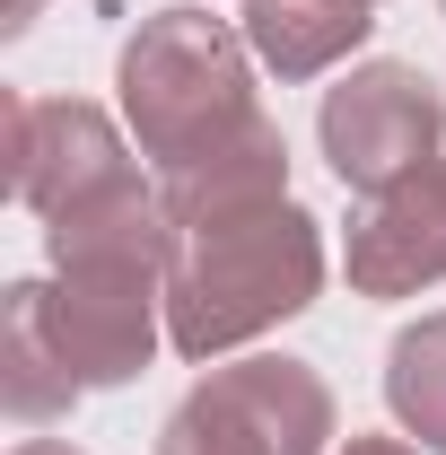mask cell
<instances>
[{"instance_id": "6da1fadb", "label": "cell", "mask_w": 446, "mask_h": 455, "mask_svg": "<svg viewBox=\"0 0 446 455\" xmlns=\"http://www.w3.org/2000/svg\"><path fill=\"white\" fill-rule=\"evenodd\" d=\"M324 289V236L298 202L245 211L219 228H184L167 263V341L184 359H219L236 341L289 324Z\"/></svg>"}, {"instance_id": "7a4b0ae2", "label": "cell", "mask_w": 446, "mask_h": 455, "mask_svg": "<svg viewBox=\"0 0 446 455\" xmlns=\"http://www.w3.org/2000/svg\"><path fill=\"white\" fill-rule=\"evenodd\" d=\"M254 44L219 27L211 9H158L140 18V36L114 61V88H123V114H131V140L140 158L158 167H184L202 149L236 140L254 114Z\"/></svg>"}, {"instance_id": "3957f363", "label": "cell", "mask_w": 446, "mask_h": 455, "mask_svg": "<svg viewBox=\"0 0 446 455\" xmlns=\"http://www.w3.org/2000/svg\"><path fill=\"white\" fill-rule=\"evenodd\" d=\"M333 395L307 359H236L175 403L158 455H324Z\"/></svg>"}, {"instance_id": "277c9868", "label": "cell", "mask_w": 446, "mask_h": 455, "mask_svg": "<svg viewBox=\"0 0 446 455\" xmlns=\"http://www.w3.org/2000/svg\"><path fill=\"white\" fill-rule=\"evenodd\" d=\"M315 132H324V158H333L341 184L386 193V184H402V175H420L438 158L446 97H438V79L411 70V61H359L341 88H324Z\"/></svg>"}, {"instance_id": "5b68a950", "label": "cell", "mask_w": 446, "mask_h": 455, "mask_svg": "<svg viewBox=\"0 0 446 455\" xmlns=\"http://www.w3.org/2000/svg\"><path fill=\"white\" fill-rule=\"evenodd\" d=\"M53 333L79 368V386H123L149 368L158 350V307H167V272H123V263H79L44 281Z\"/></svg>"}, {"instance_id": "8992f818", "label": "cell", "mask_w": 446, "mask_h": 455, "mask_svg": "<svg viewBox=\"0 0 446 455\" xmlns=\"http://www.w3.org/2000/svg\"><path fill=\"white\" fill-rule=\"evenodd\" d=\"M114 175H131L114 123L79 97H18L9 106V193L27 211H70L88 193H106Z\"/></svg>"}, {"instance_id": "52a82bcc", "label": "cell", "mask_w": 446, "mask_h": 455, "mask_svg": "<svg viewBox=\"0 0 446 455\" xmlns=\"http://www.w3.org/2000/svg\"><path fill=\"white\" fill-rule=\"evenodd\" d=\"M429 281H446V158L368 193V211L350 220V289L411 298Z\"/></svg>"}, {"instance_id": "ba28073f", "label": "cell", "mask_w": 446, "mask_h": 455, "mask_svg": "<svg viewBox=\"0 0 446 455\" xmlns=\"http://www.w3.org/2000/svg\"><path fill=\"white\" fill-rule=\"evenodd\" d=\"M158 193H167L175 236H184V228L245 220V211H272V202H289V140H280L272 123H245L236 140H219V149L167 167V175H158Z\"/></svg>"}, {"instance_id": "9c48e42d", "label": "cell", "mask_w": 446, "mask_h": 455, "mask_svg": "<svg viewBox=\"0 0 446 455\" xmlns=\"http://www.w3.org/2000/svg\"><path fill=\"white\" fill-rule=\"evenodd\" d=\"M79 395H88V386H79V368H70V350H61V333H53L44 281H18L0 298V403H9V420H18V429H44V420H61Z\"/></svg>"}, {"instance_id": "30bf717a", "label": "cell", "mask_w": 446, "mask_h": 455, "mask_svg": "<svg viewBox=\"0 0 446 455\" xmlns=\"http://www.w3.org/2000/svg\"><path fill=\"white\" fill-rule=\"evenodd\" d=\"M368 0H245V44L280 79H324L341 53L368 44Z\"/></svg>"}, {"instance_id": "8fae6325", "label": "cell", "mask_w": 446, "mask_h": 455, "mask_svg": "<svg viewBox=\"0 0 446 455\" xmlns=\"http://www.w3.org/2000/svg\"><path fill=\"white\" fill-rule=\"evenodd\" d=\"M386 403L394 420L446 455V315H420L411 333L386 350Z\"/></svg>"}, {"instance_id": "7c38bea8", "label": "cell", "mask_w": 446, "mask_h": 455, "mask_svg": "<svg viewBox=\"0 0 446 455\" xmlns=\"http://www.w3.org/2000/svg\"><path fill=\"white\" fill-rule=\"evenodd\" d=\"M341 455H420V447H402V438H350Z\"/></svg>"}, {"instance_id": "4fadbf2b", "label": "cell", "mask_w": 446, "mask_h": 455, "mask_svg": "<svg viewBox=\"0 0 446 455\" xmlns=\"http://www.w3.org/2000/svg\"><path fill=\"white\" fill-rule=\"evenodd\" d=\"M9 455H79V447H61V438H18Z\"/></svg>"}, {"instance_id": "5bb4252c", "label": "cell", "mask_w": 446, "mask_h": 455, "mask_svg": "<svg viewBox=\"0 0 446 455\" xmlns=\"http://www.w3.org/2000/svg\"><path fill=\"white\" fill-rule=\"evenodd\" d=\"M368 9H377V0H368Z\"/></svg>"}, {"instance_id": "9a60e30c", "label": "cell", "mask_w": 446, "mask_h": 455, "mask_svg": "<svg viewBox=\"0 0 446 455\" xmlns=\"http://www.w3.org/2000/svg\"><path fill=\"white\" fill-rule=\"evenodd\" d=\"M438 9H446V0H438Z\"/></svg>"}]
</instances>
